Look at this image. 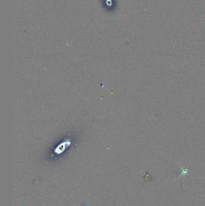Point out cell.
Returning <instances> with one entry per match:
<instances>
[{"mask_svg":"<svg viewBox=\"0 0 205 206\" xmlns=\"http://www.w3.org/2000/svg\"><path fill=\"white\" fill-rule=\"evenodd\" d=\"M188 167H185V168H182V171H181V173L180 174L179 176V177H180L181 176H185V175H188Z\"/></svg>","mask_w":205,"mask_h":206,"instance_id":"6da1fadb","label":"cell"},{"mask_svg":"<svg viewBox=\"0 0 205 206\" xmlns=\"http://www.w3.org/2000/svg\"><path fill=\"white\" fill-rule=\"evenodd\" d=\"M87 206V205L86 204H85L84 203H83L82 204V206Z\"/></svg>","mask_w":205,"mask_h":206,"instance_id":"7a4b0ae2","label":"cell"}]
</instances>
